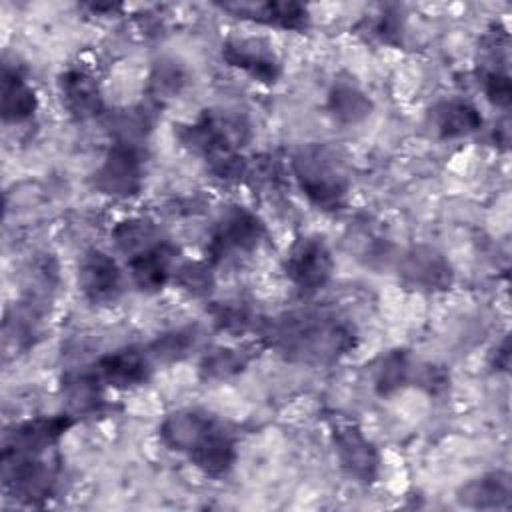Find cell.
I'll use <instances>...</instances> for the list:
<instances>
[{
  "instance_id": "obj_21",
  "label": "cell",
  "mask_w": 512,
  "mask_h": 512,
  "mask_svg": "<svg viewBox=\"0 0 512 512\" xmlns=\"http://www.w3.org/2000/svg\"><path fill=\"white\" fill-rule=\"evenodd\" d=\"M188 458L206 476H224L236 460L234 436L220 424Z\"/></svg>"
},
{
  "instance_id": "obj_27",
  "label": "cell",
  "mask_w": 512,
  "mask_h": 512,
  "mask_svg": "<svg viewBox=\"0 0 512 512\" xmlns=\"http://www.w3.org/2000/svg\"><path fill=\"white\" fill-rule=\"evenodd\" d=\"M112 240L114 246L118 248V252H122L128 258L136 256L138 252L154 246L156 242H160V232L158 228L144 218H128L116 224V228L112 230Z\"/></svg>"
},
{
  "instance_id": "obj_25",
  "label": "cell",
  "mask_w": 512,
  "mask_h": 512,
  "mask_svg": "<svg viewBox=\"0 0 512 512\" xmlns=\"http://www.w3.org/2000/svg\"><path fill=\"white\" fill-rule=\"evenodd\" d=\"M188 84L186 68L174 58H160L154 62L146 92L154 104L168 102L176 98Z\"/></svg>"
},
{
  "instance_id": "obj_9",
  "label": "cell",
  "mask_w": 512,
  "mask_h": 512,
  "mask_svg": "<svg viewBox=\"0 0 512 512\" xmlns=\"http://www.w3.org/2000/svg\"><path fill=\"white\" fill-rule=\"evenodd\" d=\"M332 444L340 468L354 480L370 484L378 476L380 456L376 446L356 424H338L332 430Z\"/></svg>"
},
{
  "instance_id": "obj_22",
  "label": "cell",
  "mask_w": 512,
  "mask_h": 512,
  "mask_svg": "<svg viewBox=\"0 0 512 512\" xmlns=\"http://www.w3.org/2000/svg\"><path fill=\"white\" fill-rule=\"evenodd\" d=\"M0 112L6 122H24L34 116L38 108V98L32 86L22 78L18 70L4 66L2 72V96Z\"/></svg>"
},
{
  "instance_id": "obj_11",
  "label": "cell",
  "mask_w": 512,
  "mask_h": 512,
  "mask_svg": "<svg viewBox=\"0 0 512 512\" xmlns=\"http://www.w3.org/2000/svg\"><path fill=\"white\" fill-rule=\"evenodd\" d=\"M78 286L88 302L112 304L122 294V270L110 254L92 248L80 258Z\"/></svg>"
},
{
  "instance_id": "obj_3",
  "label": "cell",
  "mask_w": 512,
  "mask_h": 512,
  "mask_svg": "<svg viewBox=\"0 0 512 512\" xmlns=\"http://www.w3.org/2000/svg\"><path fill=\"white\" fill-rule=\"evenodd\" d=\"M248 136V122L238 114L222 110H204L194 122L178 128L180 144L208 162L238 152Z\"/></svg>"
},
{
  "instance_id": "obj_13",
  "label": "cell",
  "mask_w": 512,
  "mask_h": 512,
  "mask_svg": "<svg viewBox=\"0 0 512 512\" xmlns=\"http://www.w3.org/2000/svg\"><path fill=\"white\" fill-rule=\"evenodd\" d=\"M178 248L168 240H160L154 246L128 258L130 278L142 292H158L176 272Z\"/></svg>"
},
{
  "instance_id": "obj_1",
  "label": "cell",
  "mask_w": 512,
  "mask_h": 512,
  "mask_svg": "<svg viewBox=\"0 0 512 512\" xmlns=\"http://www.w3.org/2000/svg\"><path fill=\"white\" fill-rule=\"evenodd\" d=\"M270 344L290 362L326 366L356 346V330L330 310H296L272 324Z\"/></svg>"
},
{
  "instance_id": "obj_24",
  "label": "cell",
  "mask_w": 512,
  "mask_h": 512,
  "mask_svg": "<svg viewBox=\"0 0 512 512\" xmlns=\"http://www.w3.org/2000/svg\"><path fill=\"white\" fill-rule=\"evenodd\" d=\"M414 364L404 348L380 354L372 364V382L380 396H390L412 382Z\"/></svg>"
},
{
  "instance_id": "obj_2",
  "label": "cell",
  "mask_w": 512,
  "mask_h": 512,
  "mask_svg": "<svg viewBox=\"0 0 512 512\" xmlns=\"http://www.w3.org/2000/svg\"><path fill=\"white\" fill-rule=\"evenodd\" d=\"M294 178L304 196L324 212L344 206L350 192V176L340 154L326 144H304L292 156Z\"/></svg>"
},
{
  "instance_id": "obj_4",
  "label": "cell",
  "mask_w": 512,
  "mask_h": 512,
  "mask_svg": "<svg viewBox=\"0 0 512 512\" xmlns=\"http://www.w3.org/2000/svg\"><path fill=\"white\" fill-rule=\"evenodd\" d=\"M2 464L4 484L18 500L38 504L52 496L58 466L48 458V452H18L4 448Z\"/></svg>"
},
{
  "instance_id": "obj_32",
  "label": "cell",
  "mask_w": 512,
  "mask_h": 512,
  "mask_svg": "<svg viewBox=\"0 0 512 512\" xmlns=\"http://www.w3.org/2000/svg\"><path fill=\"white\" fill-rule=\"evenodd\" d=\"M482 88L486 98L498 106V108H508L512 102V84L508 72H482L480 74Z\"/></svg>"
},
{
  "instance_id": "obj_14",
  "label": "cell",
  "mask_w": 512,
  "mask_h": 512,
  "mask_svg": "<svg viewBox=\"0 0 512 512\" xmlns=\"http://www.w3.org/2000/svg\"><path fill=\"white\" fill-rule=\"evenodd\" d=\"M94 372L112 388H134L148 380L152 372V358L142 348H120L104 354L94 364Z\"/></svg>"
},
{
  "instance_id": "obj_29",
  "label": "cell",
  "mask_w": 512,
  "mask_h": 512,
  "mask_svg": "<svg viewBox=\"0 0 512 512\" xmlns=\"http://www.w3.org/2000/svg\"><path fill=\"white\" fill-rule=\"evenodd\" d=\"M404 18L398 6H380L378 12L364 16L358 24V34H364L366 40H376L380 44L398 46L402 42Z\"/></svg>"
},
{
  "instance_id": "obj_34",
  "label": "cell",
  "mask_w": 512,
  "mask_h": 512,
  "mask_svg": "<svg viewBox=\"0 0 512 512\" xmlns=\"http://www.w3.org/2000/svg\"><path fill=\"white\" fill-rule=\"evenodd\" d=\"M214 320L220 324L224 330H244L252 320L250 312L238 304H228V306H218L214 312Z\"/></svg>"
},
{
  "instance_id": "obj_18",
  "label": "cell",
  "mask_w": 512,
  "mask_h": 512,
  "mask_svg": "<svg viewBox=\"0 0 512 512\" xmlns=\"http://www.w3.org/2000/svg\"><path fill=\"white\" fill-rule=\"evenodd\" d=\"M74 416L62 414V416H42L28 420L14 428L6 442V450H18V452H50L52 446L58 442V438L74 424Z\"/></svg>"
},
{
  "instance_id": "obj_10",
  "label": "cell",
  "mask_w": 512,
  "mask_h": 512,
  "mask_svg": "<svg viewBox=\"0 0 512 512\" xmlns=\"http://www.w3.org/2000/svg\"><path fill=\"white\" fill-rule=\"evenodd\" d=\"M222 58L228 66L246 72L250 78L272 84L280 76V60L270 42L258 36H232L222 44Z\"/></svg>"
},
{
  "instance_id": "obj_30",
  "label": "cell",
  "mask_w": 512,
  "mask_h": 512,
  "mask_svg": "<svg viewBox=\"0 0 512 512\" xmlns=\"http://www.w3.org/2000/svg\"><path fill=\"white\" fill-rule=\"evenodd\" d=\"M196 344H198V330L194 326H182L156 336L146 348V352L152 358V362L156 360V362L170 364L190 356Z\"/></svg>"
},
{
  "instance_id": "obj_8",
  "label": "cell",
  "mask_w": 512,
  "mask_h": 512,
  "mask_svg": "<svg viewBox=\"0 0 512 512\" xmlns=\"http://www.w3.org/2000/svg\"><path fill=\"white\" fill-rule=\"evenodd\" d=\"M94 186L112 198L136 196L142 188V158L138 148L112 144L94 172Z\"/></svg>"
},
{
  "instance_id": "obj_7",
  "label": "cell",
  "mask_w": 512,
  "mask_h": 512,
  "mask_svg": "<svg viewBox=\"0 0 512 512\" xmlns=\"http://www.w3.org/2000/svg\"><path fill=\"white\" fill-rule=\"evenodd\" d=\"M284 270L296 288L304 292H314L330 280L334 270V258L324 238L300 236L294 240L286 254Z\"/></svg>"
},
{
  "instance_id": "obj_5",
  "label": "cell",
  "mask_w": 512,
  "mask_h": 512,
  "mask_svg": "<svg viewBox=\"0 0 512 512\" xmlns=\"http://www.w3.org/2000/svg\"><path fill=\"white\" fill-rule=\"evenodd\" d=\"M264 234L266 228L254 212L244 206H228L214 222L206 250L208 260L218 264L228 256L252 252L262 242Z\"/></svg>"
},
{
  "instance_id": "obj_15",
  "label": "cell",
  "mask_w": 512,
  "mask_h": 512,
  "mask_svg": "<svg viewBox=\"0 0 512 512\" xmlns=\"http://www.w3.org/2000/svg\"><path fill=\"white\" fill-rule=\"evenodd\" d=\"M58 90L64 108L76 120H90L104 108L96 78L82 68H68L58 78Z\"/></svg>"
},
{
  "instance_id": "obj_16",
  "label": "cell",
  "mask_w": 512,
  "mask_h": 512,
  "mask_svg": "<svg viewBox=\"0 0 512 512\" xmlns=\"http://www.w3.org/2000/svg\"><path fill=\"white\" fill-rule=\"evenodd\" d=\"M456 500L460 506L472 510L510 508L512 478L508 472L502 470L486 472L464 482L456 492Z\"/></svg>"
},
{
  "instance_id": "obj_33",
  "label": "cell",
  "mask_w": 512,
  "mask_h": 512,
  "mask_svg": "<svg viewBox=\"0 0 512 512\" xmlns=\"http://www.w3.org/2000/svg\"><path fill=\"white\" fill-rule=\"evenodd\" d=\"M416 380V384L420 388H424L426 392L430 394H440L448 388V382H450V376L448 372L442 368V366H436V364H418L414 366V372H412V382Z\"/></svg>"
},
{
  "instance_id": "obj_17",
  "label": "cell",
  "mask_w": 512,
  "mask_h": 512,
  "mask_svg": "<svg viewBox=\"0 0 512 512\" xmlns=\"http://www.w3.org/2000/svg\"><path fill=\"white\" fill-rule=\"evenodd\" d=\"M222 10L282 30L300 32L308 26V10L298 2H232L222 4Z\"/></svg>"
},
{
  "instance_id": "obj_20",
  "label": "cell",
  "mask_w": 512,
  "mask_h": 512,
  "mask_svg": "<svg viewBox=\"0 0 512 512\" xmlns=\"http://www.w3.org/2000/svg\"><path fill=\"white\" fill-rule=\"evenodd\" d=\"M102 386L104 382L92 370L68 372L62 378V394L70 416H88L100 410L102 406Z\"/></svg>"
},
{
  "instance_id": "obj_26",
  "label": "cell",
  "mask_w": 512,
  "mask_h": 512,
  "mask_svg": "<svg viewBox=\"0 0 512 512\" xmlns=\"http://www.w3.org/2000/svg\"><path fill=\"white\" fill-rule=\"evenodd\" d=\"M106 128L114 144H126V146L138 148V144H142V140L152 130V118L146 112V108H140V106L122 108L108 114Z\"/></svg>"
},
{
  "instance_id": "obj_19",
  "label": "cell",
  "mask_w": 512,
  "mask_h": 512,
  "mask_svg": "<svg viewBox=\"0 0 512 512\" xmlns=\"http://www.w3.org/2000/svg\"><path fill=\"white\" fill-rule=\"evenodd\" d=\"M430 124L440 138H462L482 126V116L464 98H444L430 108Z\"/></svg>"
},
{
  "instance_id": "obj_31",
  "label": "cell",
  "mask_w": 512,
  "mask_h": 512,
  "mask_svg": "<svg viewBox=\"0 0 512 512\" xmlns=\"http://www.w3.org/2000/svg\"><path fill=\"white\" fill-rule=\"evenodd\" d=\"M174 282L182 290H186L194 296H206L214 286V276H212V270H210L208 264H204V262H186V264L176 268Z\"/></svg>"
},
{
  "instance_id": "obj_6",
  "label": "cell",
  "mask_w": 512,
  "mask_h": 512,
  "mask_svg": "<svg viewBox=\"0 0 512 512\" xmlns=\"http://www.w3.org/2000/svg\"><path fill=\"white\" fill-rule=\"evenodd\" d=\"M400 282L416 292H444L454 282V272L448 258L430 244L408 248L398 260Z\"/></svg>"
},
{
  "instance_id": "obj_28",
  "label": "cell",
  "mask_w": 512,
  "mask_h": 512,
  "mask_svg": "<svg viewBox=\"0 0 512 512\" xmlns=\"http://www.w3.org/2000/svg\"><path fill=\"white\" fill-rule=\"evenodd\" d=\"M250 360H252V354L246 348L216 346L202 356L200 376L204 380H228L240 374Z\"/></svg>"
},
{
  "instance_id": "obj_23",
  "label": "cell",
  "mask_w": 512,
  "mask_h": 512,
  "mask_svg": "<svg viewBox=\"0 0 512 512\" xmlns=\"http://www.w3.org/2000/svg\"><path fill=\"white\" fill-rule=\"evenodd\" d=\"M374 104L370 96L354 80H334L328 92V112L342 124H358L366 120Z\"/></svg>"
},
{
  "instance_id": "obj_35",
  "label": "cell",
  "mask_w": 512,
  "mask_h": 512,
  "mask_svg": "<svg viewBox=\"0 0 512 512\" xmlns=\"http://www.w3.org/2000/svg\"><path fill=\"white\" fill-rule=\"evenodd\" d=\"M494 366L498 370H508V366H510V342H508V338H504L502 344L498 346V352H496V358H494Z\"/></svg>"
},
{
  "instance_id": "obj_12",
  "label": "cell",
  "mask_w": 512,
  "mask_h": 512,
  "mask_svg": "<svg viewBox=\"0 0 512 512\" xmlns=\"http://www.w3.org/2000/svg\"><path fill=\"white\" fill-rule=\"evenodd\" d=\"M218 426L220 422L212 414L198 408H182L162 420L160 438L170 450L190 456Z\"/></svg>"
}]
</instances>
